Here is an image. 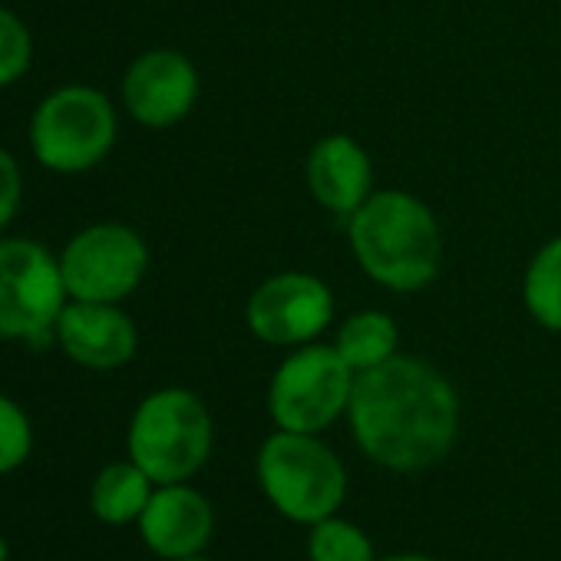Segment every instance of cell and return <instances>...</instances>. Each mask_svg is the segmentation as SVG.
Returning a JSON list of instances; mask_svg holds the SVG:
<instances>
[{"mask_svg": "<svg viewBox=\"0 0 561 561\" xmlns=\"http://www.w3.org/2000/svg\"><path fill=\"white\" fill-rule=\"evenodd\" d=\"M347 420L367 459L390 472H423L456 443L459 397L436 367L397 354L357 374Z\"/></svg>", "mask_w": 561, "mask_h": 561, "instance_id": "1", "label": "cell"}, {"mask_svg": "<svg viewBox=\"0 0 561 561\" xmlns=\"http://www.w3.org/2000/svg\"><path fill=\"white\" fill-rule=\"evenodd\" d=\"M347 234L354 257L377 285L410 295L426 288L443 261L436 215L410 192H374L351 218Z\"/></svg>", "mask_w": 561, "mask_h": 561, "instance_id": "2", "label": "cell"}, {"mask_svg": "<svg viewBox=\"0 0 561 561\" xmlns=\"http://www.w3.org/2000/svg\"><path fill=\"white\" fill-rule=\"evenodd\" d=\"M254 472L264 499L308 528L337 515L347 499V469L318 433H271L257 449Z\"/></svg>", "mask_w": 561, "mask_h": 561, "instance_id": "3", "label": "cell"}, {"mask_svg": "<svg viewBox=\"0 0 561 561\" xmlns=\"http://www.w3.org/2000/svg\"><path fill=\"white\" fill-rule=\"evenodd\" d=\"M215 426L208 407L182 387L149 393L129 423V459L156 482H188L211 453Z\"/></svg>", "mask_w": 561, "mask_h": 561, "instance_id": "4", "label": "cell"}, {"mask_svg": "<svg viewBox=\"0 0 561 561\" xmlns=\"http://www.w3.org/2000/svg\"><path fill=\"white\" fill-rule=\"evenodd\" d=\"M67 301L60 257L31 238L0 241V341L47 347Z\"/></svg>", "mask_w": 561, "mask_h": 561, "instance_id": "5", "label": "cell"}, {"mask_svg": "<svg viewBox=\"0 0 561 561\" xmlns=\"http://www.w3.org/2000/svg\"><path fill=\"white\" fill-rule=\"evenodd\" d=\"M357 374L337 354V347L301 344L280 360L267 387V410L277 430L321 433L337 423L354 393Z\"/></svg>", "mask_w": 561, "mask_h": 561, "instance_id": "6", "label": "cell"}, {"mask_svg": "<svg viewBox=\"0 0 561 561\" xmlns=\"http://www.w3.org/2000/svg\"><path fill=\"white\" fill-rule=\"evenodd\" d=\"M116 142V110L93 87H64L50 93L31 119L34 159L64 175H77L106 159Z\"/></svg>", "mask_w": 561, "mask_h": 561, "instance_id": "7", "label": "cell"}, {"mask_svg": "<svg viewBox=\"0 0 561 561\" xmlns=\"http://www.w3.org/2000/svg\"><path fill=\"white\" fill-rule=\"evenodd\" d=\"M149 271L146 241L116 221L83 228L60 254V274L70 301L119 305L129 298Z\"/></svg>", "mask_w": 561, "mask_h": 561, "instance_id": "8", "label": "cell"}, {"mask_svg": "<svg viewBox=\"0 0 561 561\" xmlns=\"http://www.w3.org/2000/svg\"><path fill=\"white\" fill-rule=\"evenodd\" d=\"M334 318V295L308 271H280L251 291L244 321L248 331L271 347L314 344Z\"/></svg>", "mask_w": 561, "mask_h": 561, "instance_id": "9", "label": "cell"}, {"mask_svg": "<svg viewBox=\"0 0 561 561\" xmlns=\"http://www.w3.org/2000/svg\"><path fill=\"white\" fill-rule=\"evenodd\" d=\"M198 100L195 64L179 50H149L133 60L123 77V103L129 116L149 129L182 123Z\"/></svg>", "mask_w": 561, "mask_h": 561, "instance_id": "10", "label": "cell"}, {"mask_svg": "<svg viewBox=\"0 0 561 561\" xmlns=\"http://www.w3.org/2000/svg\"><path fill=\"white\" fill-rule=\"evenodd\" d=\"M60 351L90 370H116L136 357L139 334L126 311L100 301H67L57 318Z\"/></svg>", "mask_w": 561, "mask_h": 561, "instance_id": "11", "label": "cell"}, {"mask_svg": "<svg viewBox=\"0 0 561 561\" xmlns=\"http://www.w3.org/2000/svg\"><path fill=\"white\" fill-rule=\"evenodd\" d=\"M215 531V512L202 492L185 482L156 485L149 505L139 515V535L152 554L175 561L202 554Z\"/></svg>", "mask_w": 561, "mask_h": 561, "instance_id": "12", "label": "cell"}, {"mask_svg": "<svg viewBox=\"0 0 561 561\" xmlns=\"http://www.w3.org/2000/svg\"><path fill=\"white\" fill-rule=\"evenodd\" d=\"M308 188L334 215L351 218L374 195V165L367 149L344 136H324L308 156Z\"/></svg>", "mask_w": 561, "mask_h": 561, "instance_id": "13", "label": "cell"}, {"mask_svg": "<svg viewBox=\"0 0 561 561\" xmlns=\"http://www.w3.org/2000/svg\"><path fill=\"white\" fill-rule=\"evenodd\" d=\"M152 492H156V482L133 459L129 462H110L90 489V508L106 525L139 522Z\"/></svg>", "mask_w": 561, "mask_h": 561, "instance_id": "14", "label": "cell"}, {"mask_svg": "<svg viewBox=\"0 0 561 561\" xmlns=\"http://www.w3.org/2000/svg\"><path fill=\"white\" fill-rule=\"evenodd\" d=\"M334 347L351 364L354 374H364V370H374V367L387 364L390 357H397L400 331H397L390 314H383V311H360V314L344 321V328L337 331V344Z\"/></svg>", "mask_w": 561, "mask_h": 561, "instance_id": "15", "label": "cell"}, {"mask_svg": "<svg viewBox=\"0 0 561 561\" xmlns=\"http://www.w3.org/2000/svg\"><path fill=\"white\" fill-rule=\"evenodd\" d=\"M522 301L535 324L561 334V234L545 241L525 267Z\"/></svg>", "mask_w": 561, "mask_h": 561, "instance_id": "16", "label": "cell"}, {"mask_svg": "<svg viewBox=\"0 0 561 561\" xmlns=\"http://www.w3.org/2000/svg\"><path fill=\"white\" fill-rule=\"evenodd\" d=\"M308 558L311 561H377L370 535L337 515L311 525Z\"/></svg>", "mask_w": 561, "mask_h": 561, "instance_id": "17", "label": "cell"}, {"mask_svg": "<svg viewBox=\"0 0 561 561\" xmlns=\"http://www.w3.org/2000/svg\"><path fill=\"white\" fill-rule=\"evenodd\" d=\"M34 57V41L27 24L0 4V87L18 83Z\"/></svg>", "mask_w": 561, "mask_h": 561, "instance_id": "18", "label": "cell"}, {"mask_svg": "<svg viewBox=\"0 0 561 561\" xmlns=\"http://www.w3.org/2000/svg\"><path fill=\"white\" fill-rule=\"evenodd\" d=\"M31 449H34V430L27 413L11 397L0 393V476L24 466Z\"/></svg>", "mask_w": 561, "mask_h": 561, "instance_id": "19", "label": "cell"}, {"mask_svg": "<svg viewBox=\"0 0 561 561\" xmlns=\"http://www.w3.org/2000/svg\"><path fill=\"white\" fill-rule=\"evenodd\" d=\"M21 192H24V182H21L18 159L8 149H0V228L18 215Z\"/></svg>", "mask_w": 561, "mask_h": 561, "instance_id": "20", "label": "cell"}, {"mask_svg": "<svg viewBox=\"0 0 561 561\" xmlns=\"http://www.w3.org/2000/svg\"><path fill=\"white\" fill-rule=\"evenodd\" d=\"M377 561H436L430 554H416V551H407V554H390V558H377Z\"/></svg>", "mask_w": 561, "mask_h": 561, "instance_id": "21", "label": "cell"}, {"mask_svg": "<svg viewBox=\"0 0 561 561\" xmlns=\"http://www.w3.org/2000/svg\"><path fill=\"white\" fill-rule=\"evenodd\" d=\"M0 561H11V548H8L4 538H0Z\"/></svg>", "mask_w": 561, "mask_h": 561, "instance_id": "22", "label": "cell"}, {"mask_svg": "<svg viewBox=\"0 0 561 561\" xmlns=\"http://www.w3.org/2000/svg\"><path fill=\"white\" fill-rule=\"evenodd\" d=\"M175 561H211V558H205V554H188V558H175Z\"/></svg>", "mask_w": 561, "mask_h": 561, "instance_id": "23", "label": "cell"}]
</instances>
